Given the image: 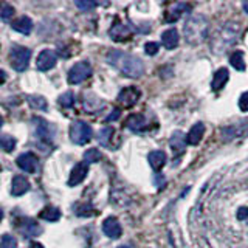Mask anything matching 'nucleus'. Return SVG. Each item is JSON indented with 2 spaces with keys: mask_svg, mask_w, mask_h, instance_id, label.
Wrapping results in <instances>:
<instances>
[{
  "mask_svg": "<svg viewBox=\"0 0 248 248\" xmlns=\"http://www.w3.org/2000/svg\"><path fill=\"white\" fill-rule=\"evenodd\" d=\"M144 50L147 54H151V56H154V54H157V51L160 50V45L157 42H147L144 45Z\"/></svg>",
  "mask_w": 248,
  "mask_h": 248,
  "instance_id": "obj_35",
  "label": "nucleus"
},
{
  "mask_svg": "<svg viewBox=\"0 0 248 248\" xmlns=\"http://www.w3.org/2000/svg\"><path fill=\"white\" fill-rule=\"evenodd\" d=\"M120 118V110H113V113H110L106 118V121L108 123V121H115V120H118Z\"/></svg>",
  "mask_w": 248,
  "mask_h": 248,
  "instance_id": "obj_38",
  "label": "nucleus"
},
{
  "mask_svg": "<svg viewBox=\"0 0 248 248\" xmlns=\"http://www.w3.org/2000/svg\"><path fill=\"white\" fill-rule=\"evenodd\" d=\"M41 219L46 220V222H58L61 219V211L56 206H46L41 211Z\"/></svg>",
  "mask_w": 248,
  "mask_h": 248,
  "instance_id": "obj_24",
  "label": "nucleus"
},
{
  "mask_svg": "<svg viewBox=\"0 0 248 248\" xmlns=\"http://www.w3.org/2000/svg\"><path fill=\"white\" fill-rule=\"evenodd\" d=\"M36 124V134L37 137L45 143H51L54 140V135H56V129L51 123H48L44 118H34L33 120Z\"/></svg>",
  "mask_w": 248,
  "mask_h": 248,
  "instance_id": "obj_7",
  "label": "nucleus"
},
{
  "mask_svg": "<svg viewBox=\"0 0 248 248\" xmlns=\"http://www.w3.org/2000/svg\"><path fill=\"white\" fill-rule=\"evenodd\" d=\"M209 22L203 14H192L185 22L183 33L189 44H202L208 36Z\"/></svg>",
  "mask_w": 248,
  "mask_h": 248,
  "instance_id": "obj_2",
  "label": "nucleus"
},
{
  "mask_svg": "<svg viewBox=\"0 0 248 248\" xmlns=\"http://www.w3.org/2000/svg\"><path fill=\"white\" fill-rule=\"evenodd\" d=\"M17 166L27 174H34L37 169V157L33 152H25L17 157Z\"/></svg>",
  "mask_w": 248,
  "mask_h": 248,
  "instance_id": "obj_9",
  "label": "nucleus"
},
{
  "mask_svg": "<svg viewBox=\"0 0 248 248\" xmlns=\"http://www.w3.org/2000/svg\"><path fill=\"white\" fill-rule=\"evenodd\" d=\"M5 82V72H3V70H2V84Z\"/></svg>",
  "mask_w": 248,
  "mask_h": 248,
  "instance_id": "obj_41",
  "label": "nucleus"
},
{
  "mask_svg": "<svg viewBox=\"0 0 248 248\" xmlns=\"http://www.w3.org/2000/svg\"><path fill=\"white\" fill-rule=\"evenodd\" d=\"M230 64L234 67L239 72H244L245 70V61H244V53L242 51H236L231 54L230 58Z\"/></svg>",
  "mask_w": 248,
  "mask_h": 248,
  "instance_id": "obj_26",
  "label": "nucleus"
},
{
  "mask_svg": "<svg viewBox=\"0 0 248 248\" xmlns=\"http://www.w3.org/2000/svg\"><path fill=\"white\" fill-rule=\"evenodd\" d=\"M107 64L116 68L121 75L127 78H140L144 73V64L141 59L121 50H112L107 53Z\"/></svg>",
  "mask_w": 248,
  "mask_h": 248,
  "instance_id": "obj_1",
  "label": "nucleus"
},
{
  "mask_svg": "<svg viewBox=\"0 0 248 248\" xmlns=\"http://www.w3.org/2000/svg\"><path fill=\"white\" fill-rule=\"evenodd\" d=\"M13 14H14V8L8 3H2V10H0V17H2V20H8L10 17H13Z\"/></svg>",
  "mask_w": 248,
  "mask_h": 248,
  "instance_id": "obj_34",
  "label": "nucleus"
},
{
  "mask_svg": "<svg viewBox=\"0 0 248 248\" xmlns=\"http://www.w3.org/2000/svg\"><path fill=\"white\" fill-rule=\"evenodd\" d=\"M89 174V165L85 161L78 163V165L72 169V174L68 178V186H78L85 180V177Z\"/></svg>",
  "mask_w": 248,
  "mask_h": 248,
  "instance_id": "obj_10",
  "label": "nucleus"
},
{
  "mask_svg": "<svg viewBox=\"0 0 248 248\" xmlns=\"http://www.w3.org/2000/svg\"><path fill=\"white\" fill-rule=\"evenodd\" d=\"M84 160L85 163H98L101 160V152L98 149H95V147H92V149H87L84 152Z\"/></svg>",
  "mask_w": 248,
  "mask_h": 248,
  "instance_id": "obj_29",
  "label": "nucleus"
},
{
  "mask_svg": "<svg viewBox=\"0 0 248 248\" xmlns=\"http://www.w3.org/2000/svg\"><path fill=\"white\" fill-rule=\"evenodd\" d=\"M27 101H28V104L33 108H37V110H46V99L44 96L30 95Z\"/></svg>",
  "mask_w": 248,
  "mask_h": 248,
  "instance_id": "obj_27",
  "label": "nucleus"
},
{
  "mask_svg": "<svg viewBox=\"0 0 248 248\" xmlns=\"http://www.w3.org/2000/svg\"><path fill=\"white\" fill-rule=\"evenodd\" d=\"M188 10H191V6L189 5H185V3H178V5H175L174 6V10L172 11H169L168 13V16H166V20L168 22H175L180 16L185 13V11H188Z\"/></svg>",
  "mask_w": 248,
  "mask_h": 248,
  "instance_id": "obj_25",
  "label": "nucleus"
},
{
  "mask_svg": "<svg viewBox=\"0 0 248 248\" xmlns=\"http://www.w3.org/2000/svg\"><path fill=\"white\" fill-rule=\"evenodd\" d=\"M103 231H104V234L110 239H118L123 232L121 225L116 217H107V219L103 222Z\"/></svg>",
  "mask_w": 248,
  "mask_h": 248,
  "instance_id": "obj_13",
  "label": "nucleus"
},
{
  "mask_svg": "<svg viewBox=\"0 0 248 248\" xmlns=\"http://www.w3.org/2000/svg\"><path fill=\"white\" fill-rule=\"evenodd\" d=\"M30 189V182L23 175H16L11 183V192L14 197H20Z\"/></svg>",
  "mask_w": 248,
  "mask_h": 248,
  "instance_id": "obj_17",
  "label": "nucleus"
},
{
  "mask_svg": "<svg viewBox=\"0 0 248 248\" xmlns=\"http://www.w3.org/2000/svg\"><path fill=\"white\" fill-rule=\"evenodd\" d=\"M247 134H248V120H244L237 124H232V126H230V127L222 129V135L227 140L245 137Z\"/></svg>",
  "mask_w": 248,
  "mask_h": 248,
  "instance_id": "obj_11",
  "label": "nucleus"
},
{
  "mask_svg": "<svg viewBox=\"0 0 248 248\" xmlns=\"http://www.w3.org/2000/svg\"><path fill=\"white\" fill-rule=\"evenodd\" d=\"M178 41H180V36L175 28H169L161 33V44L166 50H174L178 45Z\"/></svg>",
  "mask_w": 248,
  "mask_h": 248,
  "instance_id": "obj_15",
  "label": "nucleus"
},
{
  "mask_svg": "<svg viewBox=\"0 0 248 248\" xmlns=\"http://www.w3.org/2000/svg\"><path fill=\"white\" fill-rule=\"evenodd\" d=\"M56 62H58V54H56V51L50 50V48H45L37 56L36 67H37L39 72H48V70H51L54 65H56Z\"/></svg>",
  "mask_w": 248,
  "mask_h": 248,
  "instance_id": "obj_8",
  "label": "nucleus"
},
{
  "mask_svg": "<svg viewBox=\"0 0 248 248\" xmlns=\"http://www.w3.org/2000/svg\"><path fill=\"white\" fill-rule=\"evenodd\" d=\"M0 144H2V149L5 152H11L14 149V146H16V140L11 135L3 134L2 135V140H0Z\"/></svg>",
  "mask_w": 248,
  "mask_h": 248,
  "instance_id": "obj_31",
  "label": "nucleus"
},
{
  "mask_svg": "<svg viewBox=\"0 0 248 248\" xmlns=\"http://www.w3.org/2000/svg\"><path fill=\"white\" fill-rule=\"evenodd\" d=\"M108 34H110V37L113 39V41L123 42V41H126V39L130 37L132 31L127 25H124V23H116V25H113L110 30H108Z\"/></svg>",
  "mask_w": 248,
  "mask_h": 248,
  "instance_id": "obj_16",
  "label": "nucleus"
},
{
  "mask_svg": "<svg viewBox=\"0 0 248 248\" xmlns=\"http://www.w3.org/2000/svg\"><path fill=\"white\" fill-rule=\"evenodd\" d=\"M140 90L135 89V87H126L124 90L120 92V95H118V101L121 104H124L126 107H130V106H134L137 104V101L140 98Z\"/></svg>",
  "mask_w": 248,
  "mask_h": 248,
  "instance_id": "obj_14",
  "label": "nucleus"
},
{
  "mask_svg": "<svg viewBox=\"0 0 248 248\" xmlns=\"http://www.w3.org/2000/svg\"><path fill=\"white\" fill-rule=\"evenodd\" d=\"M240 33V27L239 23L234 22H228L217 31L216 36H214V41H213V46L216 51H225L228 46L234 45L237 37Z\"/></svg>",
  "mask_w": 248,
  "mask_h": 248,
  "instance_id": "obj_3",
  "label": "nucleus"
},
{
  "mask_svg": "<svg viewBox=\"0 0 248 248\" xmlns=\"http://www.w3.org/2000/svg\"><path fill=\"white\" fill-rule=\"evenodd\" d=\"M239 108L242 112H248V92L242 93L239 98Z\"/></svg>",
  "mask_w": 248,
  "mask_h": 248,
  "instance_id": "obj_36",
  "label": "nucleus"
},
{
  "mask_svg": "<svg viewBox=\"0 0 248 248\" xmlns=\"http://www.w3.org/2000/svg\"><path fill=\"white\" fill-rule=\"evenodd\" d=\"M237 219L239 220H244V219H248V208H240L237 211Z\"/></svg>",
  "mask_w": 248,
  "mask_h": 248,
  "instance_id": "obj_37",
  "label": "nucleus"
},
{
  "mask_svg": "<svg viewBox=\"0 0 248 248\" xmlns=\"http://www.w3.org/2000/svg\"><path fill=\"white\" fill-rule=\"evenodd\" d=\"M242 8H244V11L248 14V2H244V5H242Z\"/></svg>",
  "mask_w": 248,
  "mask_h": 248,
  "instance_id": "obj_40",
  "label": "nucleus"
},
{
  "mask_svg": "<svg viewBox=\"0 0 248 248\" xmlns=\"http://www.w3.org/2000/svg\"><path fill=\"white\" fill-rule=\"evenodd\" d=\"M203 135H205V124L203 123L194 124V126L191 127V130L188 132V135H186V138H188V144L197 146L202 141Z\"/></svg>",
  "mask_w": 248,
  "mask_h": 248,
  "instance_id": "obj_19",
  "label": "nucleus"
},
{
  "mask_svg": "<svg viewBox=\"0 0 248 248\" xmlns=\"http://www.w3.org/2000/svg\"><path fill=\"white\" fill-rule=\"evenodd\" d=\"M75 95L72 92H65L64 95H61L59 96V104L64 107V108H70V107H73L75 106Z\"/></svg>",
  "mask_w": 248,
  "mask_h": 248,
  "instance_id": "obj_30",
  "label": "nucleus"
},
{
  "mask_svg": "<svg viewBox=\"0 0 248 248\" xmlns=\"http://www.w3.org/2000/svg\"><path fill=\"white\" fill-rule=\"evenodd\" d=\"M92 75V65L89 64L87 61H81V62H76V64L70 68L68 72V84L72 85H78L84 82L87 78H90Z\"/></svg>",
  "mask_w": 248,
  "mask_h": 248,
  "instance_id": "obj_6",
  "label": "nucleus"
},
{
  "mask_svg": "<svg viewBox=\"0 0 248 248\" xmlns=\"http://www.w3.org/2000/svg\"><path fill=\"white\" fill-rule=\"evenodd\" d=\"M112 135H113V129L112 127H103L99 132H98V141L99 144H103V146H108V141L112 140Z\"/></svg>",
  "mask_w": 248,
  "mask_h": 248,
  "instance_id": "obj_28",
  "label": "nucleus"
},
{
  "mask_svg": "<svg viewBox=\"0 0 248 248\" xmlns=\"http://www.w3.org/2000/svg\"><path fill=\"white\" fill-rule=\"evenodd\" d=\"M70 138L75 144H85L92 138V127L85 121H75L70 126Z\"/></svg>",
  "mask_w": 248,
  "mask_h": 248,
  "instance_id": "obj_5",
  "label": "nucleus"
},
{
  "mask_svg": "<svg viewBox=\"0 0 248 248\" xmlns=\"http://www.w3.org/2000/svg\"><path fill=\"white\" fill-rule=\"evenodd\" d=\"M147 160H149V165L154 170H160L166 163V154L163 151H152Z\"/></svg>",
  "mask_w": 248,
  "mask_h": 248,
  "instance_id": "obj_23",
  "label": "nucleus"
},
{
  "mask_svg": "<svg viewBox=\"0 0 248 248\" xmlns=\"http://www.w3.org/2000/svg\"><path fill=\"white\" fill-rule=\"evenodd\" d=\"M228 78H230V73L227 68H219L217 72L214 73L213 76V81H211V89L214 92H219L225 87V84L228 82Z\"/></svg>",
  "mask_w": 248,
  "mask_h": 248,
  "instance_id": "obj_21",
  "label": "nucleus"
},
{
  "mask_svg": "<svg viewBox=\"0 0 248 248\" xmlns=\"http://www.w3.org/2000/svg\"><path fill=\"white\" fill-rule=\"evenodd\" d=\"M11 28L14 31H19L22 34H30L33 31V20H31L28 16H22V17L16 19L11 23Z\"/></svg>",
  "mask_w": 248,
  "mask_h": 248,
  "instance_id": "obj_20",
  "label": "nucleus"
},
{
  "mask_svg": "<svg viewBox=\"0 0 248 248\" xmlns=\"http://www.w3.org/2000/svg\"><path fill=\"white\" fill-rule=\"evenodd\" d=\"M147 120H146V116L141 115V113H134V115H130L127 121H126V126L130 129V130H134V132H141L144 129H147Z\"/></svg>",
  "mask_w": 248,
  "mask_h": 248,
  "instance_id": "obj_18",
  "label": "nucleus"
},
{
  "mask_svg": "<svg viewBox=\"0 0 248 248\" xmlns=\"http://www.w3.org/2000/svg\"><path fill=\"white\" fill-rule=\"evenodd\" d=\"M75 5L79 8L81 11H90V10H95L98 6L96 2H92V0H76Z\"/></svg>",
  "mask_w": 248,
  "mask_h": 248,
  "instance_id": "obj_32",
  "label": "nucleus"
},
{
  "mask_svg": "<svg viewBox=\"0 0 248 248\" xmlns=\"http://www.w3.org/2000/svg\"><path fill=\"white\" fill-rule=\"evenodd\" d=\"M0 248H17V240L10 234H3L2 242H0Z\"/></svg>",
  "mask_w": 248,
  "mask_h": 248,
  "instance_id": "obj_33",
  "label": "nucleus"
},
{
  "mask_svg": "<svg viewBox=\"0 0 248 248\" xmlns=\"http://www.w3.org/2000/svg\"><path fill=\"white\" fill-rule=\"evenodd\" d=\"M30 59H31V50L27 48V46L14 45L10 51V62L16 72H23V70H27Z\"/></svg>",
  "mask_w": 248,
  "mask_h": 248,
  "instance_id": "obj_4",
  "label": "nucleus"
},
{
  "mask_svg": "<svg viewBox=\"0 0 248 248\" xmlns=\"http://www.w3.org/2000/svg\"><path fill=\"white\" fill-rule=\"evenodd\" d=\"M20 231L23 232V236H25V237H34L37 234H41L42 228L39 227V225L34 220L25 219V220L22 222V225H20Z\"/></svg>",
  "mask_w": 248,
  "mask_h": 248,
  "instance_id": "obj_22",
  "label": "nucleus"
},
{
  "mask_svg": "<svg viewBox=\"0 0 248 248\" xmlns=\"http://www.w3.org/2000/svg\"><path fill=\"white\" fill-rule=\"evenodd\" d=\"M186 143H188V138L183 134L182 130H175L172 135H170V140H169V144H170V149H172L174 155H182L185 152V147H186Z\"/></svg>",
  "mask_w": 248,
  "mask_h": 248,
  "instance_id": "obj_12",
  "label": "nucleus"
},
{
  "mask_svg": "<svg viewBox=\"0 0 248 248\" xmlns=\"http://www.w3.org/2000/svg\"><path fill=\"white\" fill-rule=\"evenodd\" d=\"M30 248H44V245L42 244H37V242H33L30 245Z\"/></svg>",
  "mask_w": 248,
  "mask_h": 248,
  "instance_id": "obj_39",
  "label": "nucleus"
}]
</instances>
